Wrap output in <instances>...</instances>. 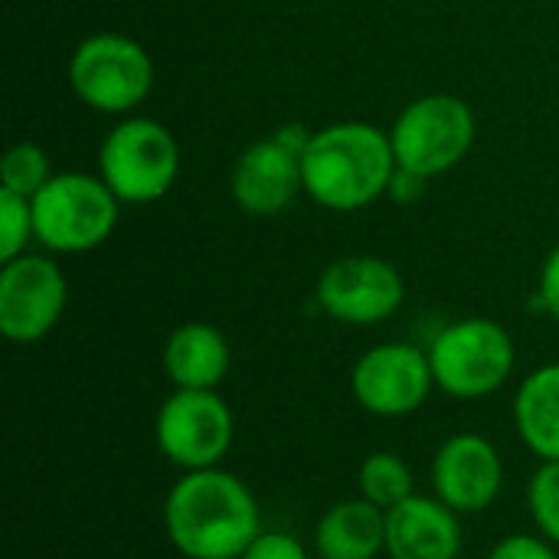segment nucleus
<instances>
[{
	"label": "nucleus",
	"instance_id": "nucleus-1",
	"mask_svg": "<svg viewBox=\"0 0 559 559\" xmlns=\"http://www.w3.org/2000/svg\"><path fill=\"white\" fill-rule=\"evenodd\" d=\"M164 527L187 559H239L262 534L249 485L223 468L187 472L164 501Z\"/></svg>",
	"mask_w": 559,
	"mask_h": 559
},
{
	"label": "nucleus",
	"instance_id": "nucleus-2",
	"mask_svg": "<svg viewBox=\"0 0 559 559\" xmlns=\"http://www.w3.org/2000/svg\"><path fill=\"white\" fill-rule=\"evenodd\" d=\"M301 167L305 193L314 203L354 213L390 193L400 164L390 131L367 121H337L311 134Z\"/></svg>",
	"mask_w": 559,
	"mask_h": 559
},
{
	"label": "nucleus",
	"instance_id": "nucleus-3",
	"mask_svg": "<svg viewBox=\"0 0 559 559\" xmlns=\"http://www.w3.org/2000/svg\"><path fill=\"white\" fill-rule=\"evenodd\" d=\"M36 242L52 252H92L118 223V197L102 177L52 174L49 183L29 200Z\"/></svg>",
	"mask_w": 559,
	"mask_h": 559
},
{
	"label": "nucleus",
	"instance_id": "nucleus-4",
	"mask_svg": "<svg viewBox=\"0 0 559 559\" xmlns=\"http://www.w3.org/2000/svg\"><path fill=\"white\" fill-rule=\"evenodd\" d=\"M475 134L478 124L472 105L459 95L432 92L409 102L400 111L390 141H393L396 164L429 180L459 167L468 157Z\"/></svg>",
	"mask_w": 559,
	"mask_h": 559
},
{
	"label": "nucleus",
	"instance_id": "nucleus-5",
	"mask_svg": "<svg viewBox=\"0 0 559 559\" xmlns=\"http://www.w3.org/2000/svg\"><path fill=\"white\" fill-rule=\"evenodd\" d=\"M180 174V144L154 118H124L98 151V177L121 203L160 200Z\"/></svg>",
	"mask_w": 559,
	"mask_h": 559
},
{
	"label": "nucleus",
	"instance_id": "nucleus-6",
	"mask_svg": "<svg viewBox=\"0 0 559 559\" xmlns=\"http://www.w3.org/2000/svg\"><path fill=\"white\" fill-rule=\"evenodd\" d=\"M69 85L92 111L128 115L154 88V59L131 36L95 33L75 46L69 59Z\"/></svg>",
	"mask_w": 559,
	"mask_h": 559
},
{
	"label": "nucleus",
	"instance_id": "nucleus-7",
	"mask_svg": "<svg viewBox=\"0 0 559 559\" xmlns=\"http://www.w3.org/2000/svg\"><path fill=\"white\" fill-rule=\"evenodd\" d=\"M429 364L439 390L455 400H481L508 383L514 370V341L491 318H465L436 334Z\"/></svg>",
	"mask_w": 559,
	"mask_h": 559
},
{
	"label": "nucleus",
	"instance_id": "nucleus-8",
	"mask_svg": "<svg viewBox=\"0 0 559 559\" xmlns=\"http://www.w3.org/2000/svg\"><path fill=\"white\" fill-rule=\"evenodd\" d=\"M157 449L183 472L219 468L236 439V419L216 390H174L154 423Z\"/></svg>",
	"mask_w": 559,
	"mask_h": 559
},
{
	"label": "nucleus",
	"instance_id": "nucleus-9",
	"mask_svg": "<svg viewBox=\"0 0 559 559\" xmlns=\"http://www.w3.org/2000/svg\"><path fill=\"white\" fill-rule=\"evenodd\" d=\"M314 131L285 124L242 151L233 170V197L249 216H278L305 190V151Z\"/></svg>",
	"mask_w": 559,
	"mask_h": 559
},
{
	"label": "nucleus",
	"instance_id": "nucleus-10",
	"mask_svg": "<svg viewBox=\"0 0 559 559\" xmlns=\"http://www.w3.org/2000/svg\"><path fill=\"white\" fill-rule=\"evenodd\" d=\"M69 285L62 269L46 255L23 252L0 272V334L10 344L43 341L62 318Z\"/></svg>",
	"mask_w": 559,
	"mask_h": 559
},
{
	"label": "nucleus",
	"instance_id": "nucleus-11",
	"mask_svg": "<svg viewBox=\"0 0 559 559\" xmlns=\"http://www.w3.org/2000/svg\"><path fill=\"white\" fill-rule=\"evenodd\" d=\"M436 386L429 350H419L413 344H377L370 347L350 373L354 400L383 419H400L429 400Z\"/></svg>",
	"mask_w": 559,
	"mask_h": 559
},
{
	"label": "nucleus",
	"instance_id": "nucleus-12",
	"mask_svg": "<svg viewBox=\"0 0 559 559\" xmlns=\"http://www.w3.org/2000/svg\"><path fill=\"white\" fill-rule=\"evenodd\" d=\"M403 275L380 255H347L324 269L318 305L341 324H380L403 308Z\"/></svg>",
	"mask_w": 559,
	"mask_h": 559
},
{
	"label": "nucleus",
	"instance_id": "nucleus-13",
	"mask_svg": "<svg viewBox=\"0 0 559 559\" xmlns=\"http://www.w3.org/2000/svg\"><path fill=\"white\" fill-rule=\"evenodd\" d=\"M432 488L459 514L488 511L504 488V465L498 449L475 432H459L442 442L432 459Z\"/></svg>",
	"mask_w": 559,
	"mask_h": 559
},
{
	"label": "nucleus",
	"instance_id": "nucleus-14",
	"mask_svg": "<svg viewBox=\"0 0 559 559\" xmlns=\"http://www.w3.org/2000/svg\"><path fill=\"white\" fill-rule=\"evenodd\" d=\"M386 554L390 559H459L462 524L439 498L413 495L386 511Z\"/></svg>",
	"mask_w": 559,
	"mask_h": 559
},
{
	"label": "nucleus",
	"instance_id": "nucleus-15",
	"mask_svg": "<svg viewBox=\"0 0 559 559\" xmlns=\"http://www.w3.org/2000/svg\"><path fill=\"white\" fill-rule=\"evenodd\" d=\"M233 364L229 341L206 321L180 324L164 344V370L177 390H216Z\"/></svg>",
	"mask_w": 559,
	"mask_h": 559
},
{
	"label": "nucleus",
	"instance_id": "nucleus-16",
	"mask_svg": "<svg viewBox=\"0 0 559 559\" xmlns=\"http://www.w3.org/2000/svg\"><path fill=\"white\" fill-rule=\"evenodd\" d=\"M321 559H377L386 550V511L367 498L328 508L314 531Z\"/></svg>",
	"mask_w": 559,
	"mask_h": 559
},
{
	"label": "nucleus",
	"instance_id": "nucleus-17",
	"mask_svg": "<svg viewBox=\"0 0 559 559\" xmlns=\"http://www.w3.org/2000/svg\"><path fill=\"white\" fill-rule=\"evenodd\" d=\"M514 426L544 462H559V364L537 367L514 396Z\"/></svg>",
	"mask_w": 559,
	"mask_h": 559
},
{
	"label": "nucleus",
	"instance_id": "nucleus-18",
	"mask_svg": "<svg viewBox=\"0 0 559 559\" xmlns=\"http://www.w3.org/2000/svg\"><path fill=\"white\" fill-rule=\"evenodd\" d=\"M357 488L360 498L377 504L380 511H393L406 498H413V468L406 465L403 455L396 452H373L364 459L357 472Z\"/></svg>",
	"mask_w": 559,
	"mask_h": 559
},
{
	"label": "nucleus",
	"instance_id": "nucleus-19",
	"mask_svg": "<svg viewBox=\"0 0 559 559\" xmlns=\"http://www.w3.org/2000/svg\"><path fill=\"white\" fill-rule=\"evenodd\" d=\"M52 177V167H49V154L33 144V141H20L13 144L7 154H3V164H0V190H13L20 197H36Z\"/></svg>",
	"mask_w": 559,
	"mask_h": 559
},
{
	"label": "nucleus",
	"instance_id": "nucleus-20",
	"mask_svg": "<svg viewBox=\"0 0 559 559\" xmlns=\"http://www.w3.org/2000/svg\"><path fill=\"white\" fill-rule=\"evenodd\" d=\"M36 239L33 203L13 190H0V259L13 262L26 252V242Z\"/></svg>",
	"mask_w": 559,
	"mask_h": 559
},
{
	"label": "nucleus",
	"instance_id": "nucleus-21",
	"mask_svg": "<svg viewBox=\"0 0 559 559\" xmlns=\"http://www.w3.org/2000/svg\"><path fill=\"white\" fill-rule=\"evenodd\" d=\"M527 501L540 534L550 544H559V462H544L537 468V475L531 478Z\"/></svg>",
	"mask_w": 559,
	"mask_h": 559
},
{
	"label": "nucleus",
	"instance_id": "nucleus-22",
	"mask_svg": "<svg viewBox=\"0 0 559 559\" xmlns=\"http://www.w3.org/2000/svg\"><path fill=\"white\" fill-rule=\"evenodd\" d=\"M239 559H311L305 544L298 537H288V534H278V531H262L252 547L242 554Z\"/></svg>",
	"mask_w": 559,
	"mask_h": 559
},
{
	"label": "nucleus",
	"instance_id": "nucleus-23",
	"mask_svg": "<svg viewBox=\"0 0 559 559\" xmlns=\"http://www.w3.org/2000/svg\"><path fill=\"white\" fill-rule=\"evenodd\" d=\"M488 559H559L547 537H527V534H511L504 537Z\"/></svg>",
	"mask_w": 559,
	"mask_h": 559
},
{
	"label": "nucleus",
	"instance_id": "nucleus-24",
	"mask_svg": "<svg viewBox=\"0 0 559 559\" xmlns=\"http://www.w3.org/2000/svg\"><path fill=\"white\" fill-rule=\"evenodd\" d=\"M537 305L559 321V242L550 249L544 269H540V285H537Z\"/></svg>",
	"mask_w": 559,
	"mask_h": 559
},
{
	"label": "nucleus",
	"instance_id": "nucleus-25",
	"mask_svg": "<svg viewBox=\"0 0 559 559\" xmlns=\"http://www.w3.org/2000/svg\"><path fill=\"white\" fill-rule=\"evenodd\" d=\"M423 187H426V177H419V174H413V170L396 167L393 183H390V197H393L396 203H409V200H416V197L423 193Z\"/></svg>",
	"mask_w": 559,
	"mask_h": 559
}]
</instances>
